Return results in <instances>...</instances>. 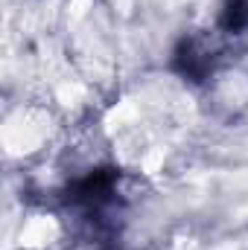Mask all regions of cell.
<instances>
[{"instance_id": "1", "label": "cell", "mask_w": 248, "mask_h": 250, "mask_svg": "<svg viewBox=\"0 0 248 250\" xmlns=\"http://www.w3.org/2000/svg\"><path fill=\"white\" fill-rule=\"evenodd\" d=\"M222 26L225 29H246L248 26V0H228L222 9Z\"/></svg>"}]
</instances>
